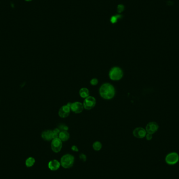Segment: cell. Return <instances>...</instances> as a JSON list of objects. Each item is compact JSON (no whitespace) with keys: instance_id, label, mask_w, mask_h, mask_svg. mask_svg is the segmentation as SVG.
I'll return each instance as SVG.
<instances>
[{"instance_id":"obj_1","label":"cell","mask_w":179,"mask_h":179,"mask_svg":"<svg viewBox=\"0 0 179 179\" xmlns=\"http://www.w3.org/2000/svg\"><path fill=\"white\" fill-rule=\"evenodd\" d=\"M115 88L109 83H105L101 85L99 88L100 95L102 98L106 100H110L114 98L115 95Z\"/></svg>"},{"instance_id":"obj_2","label":"cell","mask_w":179,"mask_h":179,"mask_svg":"<svg viewBox=\"0 0 179 179\" xmlns=\"http://www.w3.org/2000/svg\"><path fill=\"white\" fill-rule=\"evenodd\" d=\"M124 76L123 70L119 67L112 68L108 73L110 79L113 81H119L122 79Z\"/></svg>"},{"instance_id":"obj_3","label":"cell","mask_w":179,"mask_h":179,"mask_svg":"<svg viewBox=\"0 0 179 179\" xmlns=\"http://www.w3.org/2000/svg\"><path fill=\"white\" fill-rule=\"evenodd\" d=\"M74 162V157L70 154H65L61 158L60 164L63 168L69 169L73 166Z\"/></svg>"},{"instance_id":"obj_4","label":"cell","mask_w":179,"mask_h":179,"mask_svg":"<svg viewBox=\"0 0 179 179\" xmlns=\"http://www.w3.org/2000/svg\"><path fill=\"white\" fill-rule=\"evenodd\" d=\"M97 104V100L92 96H88L84 99L83 103L84 109L86 110H91L95 107Z\"/></svg>"},{"instance_id":"obj_5","label":"cell","mask_w":179,"mask_h":179,"mask_svg":"<svg viewBox=\"0 0 179 179\" xmlns=\"http://www.w3.org/2000/svg\"><path fill=\"white\" fill-rule=\"evenodd\" d=\"M179 156L177 152H171L167 154L166 157V162L167 164L173 165L179 161Z\"/></svg>"},{"instance_id":"obj_6","label":"cell","mask_w":179,"mask_h":179,"mask_svg":"<svg viewBox=\"0 0 179 179\" xmlns=\"http://www.w3.org/2000/svg\"><path fill=\"white\" fill-rule=\"evenodd\" d=\"M62 147V141L59 138H55L52 140L51 143V148L53 152L58 153L61 151Z\"/></svg>"},{"instance_id":"obj_7","label":"cell","mask_w":179,"mask_h":179,"mask_svg":"<svg viewBox=\"0 0 179 179\" xmlns=\"http://www.w3.org/2000/svg\"><path fill=\"white\" fill-rule=\"evenodd\" d=\"M71 111L74 112L76 114H79L83 112L84 110V107L83 103L80 102H75L72 103L70 106Z\"/></svg>"},{"instance_id":"obj_8","label":"cell","mask_w":179,"mask_h":179,"mask_svg":"<svg viewBox=\"0 0 179 179\" xmlns=\"http://www.w3.org/2000/svg\"><path fill=\"white\" fill-rule=\"evenodd\" d=\"M70 112V107L66 104L61 106V108L59 109L58 115L61 118H66L69 115Z\"/></svg>"},{"instance_id":"obj_9","label":"cell","mask_w":179,"mask_h":179,"mask_svg":"<svg viewBox=\"0 0 179 179\" xmlns=\"http://www.w3.org/2000/svg\"><path fill=\"white\" fill-rule=\"evenodd\" d=\"M158 128H159V125L158 124L154 122H152L149 123L147 125L145 129L147 133L153 134L158 131Z\"/></svg>"},{"instance_id":"obj_10","label":"cell","mask_w":179,"mask_h":179,"mask_svg":"<svg viewBox=\"0 0 179 179\" xmlns=\"http://www.w3.org/2000/svg\"><path fill=\"white\" fill-rule=\"evenodd\" d=\"M133 134L134 137L141 139L146 137V135L147 134V131H146L145 129L143 128V127H137L133 131Z\"/></svg>"},{"instance_id":"obj_11","label":"cell","mask_w":179,"mask_h":179,"mask_svg":"<svg viewBox=\"0 0 179 179\" xmlns=\"http://www.w3.org/2000/svg\"><path fill=\"white\" fill-rule=\"evenodd\" d=\"M60 162L58 160H52L50 161L48 163V168L51 170L57 171L59 169L60 166Z\"/></svg>"},{"instance_id":"obj_12","label":"cell","mask_w":179,"mask_h":179,"mask_svg":"<svg viewBox=\"0 0 179 179\" xmlns=\"http://www.w3.org/2000/svg\"><path fill=\"white\" fill-rule=\"evenodd\" d=\"M42 138L46 141H51L53 139V131L46 130L42 132Z\"/></svg>"},{"instance_id":"obj_13","label":"cell","mask_w":179,"mask_h":179,"mask_svg":"<svg viewBox=\"0 0 179 179\" xmlns=\"http://www.w3.org/2000/svg\"><path fill=\"white\" fill-rule=\"evenodd\" d=\"M70 138L69 133L68 131H61L59 134V138L62 141H67Z\"/></svg>"},{"instance_id":"obj_14","label":"cell","mask_w":179,"mask_h":179,"mask_svg":"<svg viewBox=\"0 0 179 179\" xmlns=\"http://www.w3.org/2000/svg\"><path fill=\"white\" fill-rule=\"evenodd\" d=\"M79 95L80 97L85 99L86 97H88V96H90V91L88 90V88H80Z\"/></svg>"},{"instance_id":"obj_15","label":"cell","mask_w":179,"mask_h":179,"mask_svg":"<svg viewBox=\"0 0 179 179\" xmlns=\"http://www.w3.org/2000/svg\"><path fill=\"white\" fill-rule=\"evenodd\" d=\"M35 163V159L33 157H29L25 161L26 166L27 167H32Z\"/></svg>"},{"instance_id":"obj_16","label":"cell","mask_w":179,"mask_h":179,"mask_svg":"<svg viewBox=\"0 0 179 179\" xmlns=\"http://www.w3.org/2000/svg\"><path fill=\"white\" fill-rule=\"evenodd\" d=\"M92 147H93V149L95 150V151H100L102 148V144L100 141H95L93 143Z\"/></svg>"},{"instance_id":"obj_17","label":"cell","mask_w":179,"mask_h":179,"mask_svg":"<svg viewBox=\"0 0 179 179\" xmlns=\"http://www.w3.org/2000/svg\"><path fill=\"white\" fill-rule=\"evenodd\" d=\"M120 17V15H115V16H112V17H111V22H112V23H116V22H117V20H118Z\"/></svg>"},{"instance_id":"obj_18","label":"cell","mask_w":179,"mask_h":179,"mask_svg":"<svg viewBox=\"0 0 179 179\" xmlns=\"http://www.w3.org/2000/svg\"><path fill=\"white\" fill-rule=\"evenodd\" d=\"M58 128L60 131H68L69 129V127L65 125L60 124L58 126Z\"/></svg>"},{"instance_id":"obj_19","label":"cell","mask_w":179,"mask_h":179,"mask_svg":"<svg viewBox=\"0 0 179 179\" xmlns=\"http://www.w3.org/2000/svg\"><path fill=\"white\" fill-rule=\"evenodd\" d=\"M99 83V80L97 78H93L90 81V84L93 86H96Z\"/></svg>"},{"instance_id":"obj_20","label":"cell","mask_w":179,"mask_h":179,"mask_svg":"<svg viewBox=\"0 0 179 179\" xmlns=\"http://www.w3.org/2000/svg\"><path fill=\"white\" fill-rule=\"evenodd\" d=\"M124 7L123 5H119L117 7V11L118 13H121L122 12L124 11Z\"/></svg>"},{"instance_id":"obj_21","label":"cell","mask_w":179,"mask_h":179,"mask_svg":"<svg viewBox=\"0 0 179 179\" xmlns=\"http://www.w3.org/2000/svg\"><path fill=\"white\" fill-rule=\"evenodd\" d=\"M152 134H149V133H147L146 135V139L148 140H152Z\"/></svg>"},{"instance_id":"obj_22","label":"cell","mask_w":179,"mask_h":179,"mask_svg":"<svg viewBox=\"0 0 179 179\" xmlns=\"http://www.w3.org/2000/svg\"><path fill=\"white\" fill-rule=\"evenodd\" d=\"M53 131V133H55V134H58V135H59L60 132L61 131H60V129H59L58 128H56L54 129Z\"/></svg>"},{"instance_id":"obj_23","label":"cell","mask_w":179,"mask_h":179,"mask_svg":"<svg viewBox=\"0 0 179 179\" xmlns=\"http://www.w3.org/2000/svg\"><path fill=\"white\" fill-rule=\"evenodd\" d=\"M71 149L73 151H74V152H77L79 151L78 147H77L76 146H72L71 147Z\"/></svg>"},{"instance_id":"obj_24","label":"cell","mask_w":179,"mask_h":179,"mask_svg":"<svg viewBox=\"0 0 179 179\" xmlns=\"http://www.w3.org/2000/svg\"><path fill=\"white\" fill-rule=\"evenodd\" d=\"M80 159H81L82 160H83L84 161L86 160V156L84 155V154H81L80 156Z\"/></svg>"},{"instance_id":"obj_25","label":"cell","mask_w":179,"mask_h":179,"mask_svg":"<svg viewBox=\"0 0 179 179\" xmlns=\"http://www.w3.org/2000/svg\"><path fill=\"white\" fill-rule=\"evenodd\" d=\"M26 1H27V2H30V1H31L32 0H25Z\"/></svg>"}]
</instances>
